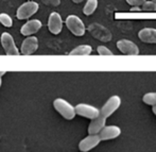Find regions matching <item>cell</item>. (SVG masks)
<instances>
[{"label":"cell","instance_id":"1","mask_svg":"<svg viewBox=\"0 0 156 152\" xmlns=\"http://www.w3.org/2000/svg\"><path fill=\"white\" fill-rule=\"evenodd\" d=\"M53 107L55 111L67 120L73 119L76 115V107H73L71 103H69L67 100L63 98H56L53 101Z\"/></svg>","mask_w":156,"mask_h":152},{"label":"cell","instance_id":"2","mask_svg":"<svg viewBox=\"0 0 156 152\" xmlns=\"http://www.w3.org/2000/svg\"><path fill=\"white\" fill-rule=\"evenodd\" d=\"M66 26H67L68 30L76 36H83L86 32V27H85L83 20L76 15H69L66 18Z\"/></svg>","mask_w":156,"mask_h":152},{"label":"cell","instance_id":"3","mask_svg":"<svg viewBox=\"0 0 156 152\" xmlns=\"http://www.w3.org/2000/svg\"><path fill=\"white\" fill-rule=\"evenodd\" d=\"M121 105V98L117 95L109 97L108 100L103 104V107L100 110V115L105 118H108L112 116Z\"/></svg>","mask_w":156,"mask_h":152},{"label":"cell","instance_id":"4","mask_svg":"<svg viewBox=\"0 0 156 152\" xmlns=\"http://www.w3.org/2000/svg\"><path fill=\"white\" fill-rule=\"evenodd\" d=\"M38 11V3L35 1H27L23 3L18 8L16 12V17L19 20H23V19H29L32 17L35 13Z\"/></svg>","mask_w":156,"mask_h":152},{"label":"cell","instance_id":"5","mask_svg":"<svg viewBox=\"0 0 156 152\" xmlns=\"http://www.w3.org/2000/svg\"><path fill=\"white\" fill-rule=\"evenodd\" d=\"M0 42L4 49V52L8 56H18L20 54V51L17 49L16 44L14 42L13 36L9 32H3L0 36Z\"/></svg>","mask_w":156,"mask_h":152},{"label":"cell","instance_id":"6","mask_svg":"<svg viewBox=\"0 0 156 152\" xmlns=\"http://www.w3.org/2000/svg\"><path fill=\"white\" fill-rule=\"evenodd\" d=\"M76 115L82 116V117L88 118V119H94V118L100 116V110L96 107L87 103H79L76 105Z\"/></svg>","mask_w":156,"mask_h":152},{"label":"cell","instance_id":"7","mask_svg":"<svg viewBox=\"0 0 156 152\" xmlns=\"http://www.w3.org/2000/svg\"><path fill=\"white\" fill-rule=\"evenodd\" d=\"M100 142H102L100 138L99 134H89L85 138H83L80 143H79V149L81 152H88L91 149L96 148Z\"/></svg>","mask_w":156,"mask_h":152},{"label":"cell","instance_id":"8","mask_svg":"<svg viewBox=\"0 0 156 152\" xmlns=\"http://www.w3.org/2000/svg\"><path fill=\"white\" fill-rule=\"evenodd\" d=\"M117 48L119 51L126 56H138L139 54V48L134 42L129 39H120L117 42Z\"/></svg>","mask_w":156,"mask_h":152},{"label":"cell","instance_id":"9","mask_svg":"<svg viewBox=\"0 0 156 152\" xmlns=\"http://www.w3.org/2000/svg\"><path fill=\"white\" fill-rule=\"evenodd\" d=\"M48 30L54 35H58L63 30V19L58 12H52L48 19Z\"/></svg>","mask_w":156,"mask_h":152},{"label":"cell","instance_id":"10","mask_svg":"<svg viewBox=\"0 0 156 152\" xmlns=\"http://www.w3.org/2000/svg\"><path fill=\"white\" fill-rule=\"evenodd\" d=\"M38 48V39L35 36H28L25 41L23 42L20 47V53L23 56H30L33 54Z\"/></svg>","mask_w":156,"mask_h":152},{"label":"cell","instance_id":"11","mask_svg":"<svg viewBox=\"0 0 156 152\" xmlns=\"http://www.w3.org/2000/svg\"><path fill=\"white\" fill-rule=\"evenodd\" d=\"M41 20L38 19H31L28 20L23 27L20 28V33L23 36H32V34H35L36 32H38L41 29Z\"/></svg>","mask_w":156,"mask_h":152},{"label":"cell","instance_id":"12","mask_svg":"<svg viewBox=\"0 0 156 152\" xmlns=\"http://www.w3.org/2000/svg\"><path fill=\"white\" fill-rule=\"evenodd\" d=\"M121 134V129L118 125H105L102 131L99 133L101 140H109L117 138Z\"/></svg>","mask_w":156,"mask_h":152},{"label":"cell","instance_id":"13","mask_svg":"<svg viewBox=\"0 0 156 152\" xmlns=\"http://www.w3.org/2000/svg\"><path fill=\"white\" fill-rule=\"evenodd\" d=\"M90 32L93 33V35L97 38L101 39V41H109L112 38V34L107 29H105L104 27L98 25V24H94V25H90V28H89Z\"/></svg>","mask_w":156,"mask_h":152},{"label":"cell","instance_id":"14","mask_svg":"<svg viewBox=\"0 0 156 152\" xmlns=\"http://www.w3.org/2000/svg\"><path fill=\"white\" fill-rule=\"evenodd\" d=\"M138 37L144 43L156 44V29L154 28H144L139 31Z\"/></svg>","mask_w":156,"mask_h":152},{"label":"cell","instance_id":"15","mask_svg":"<svg viewBox=\"0 0 156 152\" xmlns=\"http://www.w3.org/2000/svg\"><path fill=\"white\" fill-rule=\"evenodd\" d=\"M105 125H106V118L103 116L100 115L99 117L91 119L88 125V134H99Z\"/></svg>","mask_w":156,"mask_h":152},{"label":"cell","instance_id":"16","mask_svg":"<svg viewBox=\"0 0 156 152\" xmlns=\"http://www.w3.org/2000/svg\"><path fill=\"white\" fill-rule=\"evenodd\" d=\"M93 51L90 45H80L69 52L70 56H89Z\"/></svg>","mask_w":156,"mask_h":152},{"label":"cell","instance_id":"17","mask_svg":"<svg viewBox=\"0 0 156 152\" xmlns=\"http://www.w3.org/2000/svg\"><path fill=\"white\" fill-rule=\"evenodd\" d=\"M97 8H98V0H87L83 8V13L86 16H89V15L94 14Z\"/></svg>","mask_w":156,"mask_h":152},{"label":"cell","instance_id":"18","mask_svg":"<svg viewBox=\"0 0 156 152\" xmlns=\"http://www.w3.org/2000/svg\"><path fill=\"white\" fill-rule=\"evenodd\" d=\"M142 101L151 107H156V92H147L142 97Z\"/></svg>","mask_w":156,"mask_h":152},{"label":"cell","instance_id":"19","mask_svg":"<svg viewBox=\"0 0 156 152\" xmlns=\"http://www.w3.org/2000/svg\"><path fill=\"white\" fill-rule=\"evenodd\" d=\"M0 24L5 28H11L13 26V19L6 13H1L0 14Z\"/></svg>","mask_w":156,"mask_h":152},{"label":"cell","instance_id":"20","mask_svg":"<svg viewBox=\"0 0 156 152\" xmlns=\"http://www.w3.org/2000/svg\"><path fill=\"white\" fill-rule=\"evenodd\" d=\"M142 11L147 12H156V2L151 0V1H146L142 4Z\"/></svg>","mask_w":156,"mask_h":152},{"label":"cell","instance_id":"21","mask_svg":"<svg viewBox=\"0 0 156 152\" xmlns=\"http://www.w3.org/2000/svg\"><path fill=\"white\" fill-rule=\"evenodd\" d=\"M97 51H98V53L100 54V56H114V52L111 51L108 48L103 45L99 46V47L97 48Z\"/></svg>","mask_w":156,"mask_h":152},{"label":"cell","instance_id":"22","mask_svg":"<svg viewBox=\"0 0 156 152\" xmlns=\"http://www.w3.org/2000/svg\"><path fill=\"white\" fill-rule=\"evenodd\" d=\"M147 0H126V3L132 6H139L146 2Z\"/></svg>","mask_w":156,"mask_h":152},{"label":"cell","instance_id":"23","mask_svg":"<svg viewBox=\"0 0 156 152\" xmlns=\"http://www.w3.org/2000/svg\"><path fill=\"white\" fill-rule=\"evenodd\" d=\"M131 11L132 12H140V11H142V9H139V6H133Z\"/></svg>","mask_w":156,"mask_h":152},{"label":"cell","instance_id":"24","mask_svg":"<svg viewBox=\"0 0 156 152\" xmlns=\"http://www.w3.org/2000/svg\"><path fill=\"white\" fill-rule=\"evenodd\" d=\"M83 0H72V2H74V3H81Z\"/></svg>","mask_w":156,"mask_h":152},{"label":"cell","instance_id":"25","mask_svg":"<svg viewBox=\"0 0 156 152\" xmlns=\"http://www.w3.org/2000/svg\"><path fill=\"white\" fill-rule=\"evenodd\" d=\"M152 111H153V113H154L155 115H156V107H153V110H152Z\"/></svg>","mask_w":156,"mask_h":152},{"label":"cell","instance_id":"26","mask_svg":"<svg viewBox=\"0 0 156 152\" xmlns=\"http://www.w3.org/2000/svg\"><path fill=\"white\" fill-rule=\"evenodd\" d=\"M4 74H5V71H3V70H2V71H0V77H2Z\"/></svg>","mask_w":156,"mask_h":152},{"label":"cell","instance_id":"27","mask_svg":"<svg viewBox=\"0 0 156 152\" xmlns=\"http://www.w3.org/2000/svg\"><path fill=\"white\" fill-rule=\"evenodd\" d=\"M1 85H2V79H1V77H0V87H1Z\"/></svg>","mask_w":156,"mask_h":152},{"label":"cell","instance_id":"28","mask_svg":"<svg viewBox=\"0 0 156 152\" xmlns=\"http://www.w3.org/2000/svg\"><path fill=\"white\" fill-rule=\"evenodd\" d=\"M153 1H155V2H156V0H153Z\"/></svg>","mask_w":156,"mask_h":152}]
</instances>
